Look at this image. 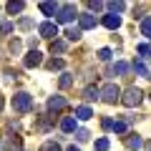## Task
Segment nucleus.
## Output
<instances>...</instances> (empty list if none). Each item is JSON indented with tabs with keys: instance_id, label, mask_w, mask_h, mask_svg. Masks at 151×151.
I'll use <instances>...</instances> for the list:
<instances>
[{
	"instance_id": "1",
	"label": "nucleus",
	"mask_w": 151,
	"mask_h": 151,
	"mask_svg": "<svg viewBox=\"0 0 151 151\" xmlns=\"http://www.w3.org/2000/svg\"><path fill=\"white\" fill-rule=\"evenodd\" d=\"M13 108H15V113H28L33 108V96L25 93V91L15 93V96H13Z\"/></svg>"
},
{
	"instance_id": "2",
	"label": "nucleus",
	"mask_w": 151,
	"mask_h": 151,
	"mask_svg": "<svg viewBox=\"0 0 151 151\" xmlns=\"http://www.w3.org/2000/svg\"><path fill=\"white\" fill-rule=\"evenodd\" d=\"M101 101H106V103L121 101V88L116 86V83H106V86L101 88Z\"/></svg>"
},
{
	"instance_id": "3",
	"label": "nucleus",
	"mask_w": 151,
	"mask_h": 151,
	"mask_svg": "<svg viewBox=\"0 0 151 151\" xmlns=\"http://www.w3.org/2000/svg\"><path fill=\"white\" fill-rule=\"evenodd\" d=\"M121 103H124V106H129V108L139 106V103H141V91H139L136 86H131L129 91H126L124 96H121Z\"/></svg>"
},
{
	"instance_id": "4",
	"label": "nucleus",
	"mask_w": 151,
	"mask_h": 151,
	"mask_svg": "<svg viewBox=\"0 0 151 151\" xmlns=\"http://www.w3.org/2000/svg\"><path fill=\"white\" fill-rule=\"evenodd\" d=\"M76 15H78V13H76V5H73V3H65V5H60L55 20H58V23H70Z\"/></svg>"
},
{
	"instance_id": "5",
	"label": "nucleus",
	"mask_w": 151,
	"mask_h": 151,
	"mask_svg": "<svg viewBox=\"0 0 151 151\" xmlns=\"http://www.w3.org/2000/svg\"><path fill=\"white\" fill-rule=\"evenodd\" d=\"M38 33H40V35L43 38H53L55 40V35H58V25H55V23H40V25H38Z\"/></svg>"
},
{
	"instance_id": "6",
	"label": "nucleus",
	"mask_w": 151,
	"mask_h": 151,
	"mask_svg": "<svg viewBox=\"0 0 151 151\" xmlns=\"http://www.w3.org/2000/svg\"><path fill=\"white\" fill-rule=\"evenodd\" d=\"M96 18L91 15V13H81V15H78V28H81V30H91V28H96Z\"/></svg>"
},
{
	"instance_id": "7",
	"label": "nucleus",
	"mask_w": 151,
	"mask_h": 151,
	"mask_svg": "<svg viewBox=\"0 0 151 151\" xmlns=\"http://www.w3.org/2000/svg\"><path fill=\"white\" fill-rule=\"evenodd\" d=\"M23 63H25V68H35V65L43 63V53H40V50H30V53L25 55V60H23Z\"/></svg>"
},
{
	"instance_id": "8",
	"label": "nucleus",
	"mask_w": 151,
	"mask_h": 151,
	"mask_svg": "<svg viewBox=\"0 0 151 151\" xmlns=\"http://www.w3.org/2000/svg\"><path fill=\"white\" fill-rule=\"evenodd\" d=\"M60 108H65V98H63V96L48 98V111H60Z\"/></svg>"
},
{
	"instance_id": "9",
	"label": "nucleus",
	"mask_w": 151,
	"mask_h": 151,
	"mask_svg": "<svg viewBox=\"0 0 151 151\" xmlns=\"http://www.w3.org/2000/svg\"><path fill=\"white\" fill-rule=\"evenodd\" d=\"M58 10H60L58 3H40V13L43 15H58Z\"/></svg>"
},
{
	"instance_id": "10",
	"label": "nucleus",
	"mask_w": 151,
	"mask_h": 151,
	"mask_svg": "<svg viewBox=\"0 0 151 151\" xmlns=\"http://www.w3.org/2000/svg\"><path fill=\"white\" fill-rule=\"evenodd\" d=\"M103 25H106L108 30H119L121 28V18L119 15H106L103 18Z\"/></svg>"
},
{
	"instance_id": "11",
	"label": "nucleus",
	"mask_w": 151,
	"mask_h": 151,
	"mask_svg": "<svg viewBox=\"0 0 151 151\" xmlns=\"http://www.w3.org/2000/svg\"><path fill=\"white\" fill-rule=\"evenodd\" d=\"M83 98H86V101H96V98H101V88H96V86H88L86 91H83Z\"/></svg>"
},
{
	"instance_id": "12",
	"label": "nucleus",
	"mask_w": 151,
	"mask_h": 151,
	"mask_svg": "<svg viewBox=\"0 0 151 151\" xmlns=\"http://www.w3.org/2000/svg\"><path fill=\"white\" fill-rule=\"evenodd\" d=\"M60 129H63L65 134H73V131H76V119H73V116L63 119V121H60Z\"/></svg>"
},
{
	"instance_id": "13",
	"label": "nucleus",
	"mask_w": 151,
	"mask_h": 151,
	"mask_svg": "<svg viewBox=\"0 0 151 151\" xmlns=\"http://www.w3.org/2000/svg\"><path fill=\"white\" fill-rule=\"evenodd\" d=\"M91 116H93V113H91V108H88V106H78V108H76V119H81V121H88Z\"/></svg>"
},
{
	"instance_id": "14",
	"label": "nucleus",
	"mask_w": 151,
	"mask_h": 151,
	"mask_svg": "<svg viewBox=\"0 0 151 151\" xmlns=\"http://www.w3.org/2000/svg\"><path fill=\"white\" fill-rule=\"evenodd\" d=\"M126 146L136 151V149H141V146H144V141H141L139 136H134V134H131V136H126Z\"/></svg>"
},
{
	"instance_id": "15",
	"label": "nucleus",
	"mask_w": 151,
	"mask_h": 151,
	"mask_svg": "<svg viewBox=\"0 0 151 151\" xmlns=\"http://www.w3.org/2000/svg\"><path fill=\"white\" fill-rule=\"evenodd\" d=\"M141 35L151 38V15H146L144 20H141Z\"/></svg>"
},
{
	"instance_id": "16",
	"label": "nucleus",
	"mask_w": 151,
	"mask_h": 151,
	"mask_svg": "<svg viewBox=\"0 0 151 151\" xmlns=\"http://www.w3.org/2000/svg\"><path fill=\"white\" fill-rule=\"evenodd\" d=\"M65 48H68V45H65V40H58V38H55V40H50V50H53V53H63Z\"/></svg>"
},
{
	"instance_id": "17",
	"label": "nucleus",
	"mask_w": 151,
	"mask_h": 151,
	"mask_svg": "<svg viewBox=\"0 0 151 151\" xmlns=\"http://www.w3.org/2000/svg\"><path fill=\"white\" fill-rule=\"evenodd\" d=\"M134 70H136V73H139V76H144V78H151L149 68H146V65L141 63V60H136V63H134Z\"/></svg>"
},
{
	"instance_id": "18",
	"label": "nucleus",
	"mask_w": 151,
	"mask_h": 151,
	"mask_svg": "<svg viewBox=\"0 0 151 151\" xmlns=\"http://www.w3.org/2000/svg\"><path fill=\"white\" fill-rule=\"evenodd\" d=\"M108 10H111V15H116V13H124L126 10V3H108Z\"/></svg>"
},
{
	"instance_id": "19",
	"label": "nucleus",
	"mask_w": 151,
	"mask_h": 151,
	"mask_svg": "<svg viewBox=\"0 0 151 151\" xmlns=\"http://www.w3.org/2000/svg\"><path fill=\"white\" fill-rule=\"evenodd\" d=\"M23 8H25V3H23V0H18V3H8V13H13V15H15V13H20Z\"/></svg>"
},
{
	"instance_id": "20",
	"label": "nucleus",
	"mask_w": 151,
	"mask_h": 151,
	"mask_svg": "<svg viewBox=\"0 0 151 151\" xmlns=\"http://www.w3.org/2000/svg\"><path fill=\"white\" fill-rule=\"evenodd\" d=\"M81 28H68V30H65V38H68V40H78V38H81Z\"/></svg>"
},
{
	"instance_id": "21",
	"label": "nucleus",
	"mask_w": 151,
	"mask_h": 151,
	"mask_svg": "<svg viewBox=\"0 0 151 151\" xmlns=\"http://www.w3.org/2000/svg\"><path fill=\"white\" fill-rule=\"evenodd\" d=\"M108 146H111V144H108V139H96L93 149H96V151H108Z\"/></svg>"
},
{
	"instance_id": "22",
	"label": "nucleus",
	"mask_w": 151,
	"mask_h": 151,
	"mask_svg": "<svg viewBox=\"0 0 151 151\" xmlns=\"http://www.w3.org/2000/svg\"><path fill=\"white\" fill-rule=\"evenodd\" d=\"M70 83H73V76H70V73H63V76H60V81H58V86H60V88H68Z\"/></svg>"
},
{
	"instance_id": "23",
	"label": "nucleus",
	"mask_w": 151,
	"mask_h": 151,
	"mask_svg": "<svg viewBox=\"0 0 151 151\" xmlns=\"http://www.w3.org/2000/svg\"><path fill=\"white\" fill-rule=\"evenodd\" d=\"M129 68H131L129 63H124V60H119V63H116V68H113V70H116V73H119V76H126V73H129Z\"/></svg>"
},
{
	"instance_id": "24",
	"label": "nucleus",
	"mask_w": 151,
	"mask_h": 151,
	"mask_svg": "<svg viewBox=\"0 0 151 151\" xmlns=\"http://www.w3.org/2000/svg\"><path fill=\"white\" fill-rule=\"evenodd\" d=\"M40 151H60V146L55 144V141H45V144L40 146Z\"/></svg>"
},
{
	"instance_id": "25",
	"label": "nucleus",
	"mask_w": 151,
	"mask_h": 151,
	"mask_svg": "<svg viewBox=\"0 0 151 151\" xmlns=\"http://www.w3.org/2000/svg\"><path fill=\"white\" fill-rule=\"evenodd\" d=\"M126 129H129L126 121H113V131H116V134H126Z\"/></svg>"
},
{
	"instance_id": "26",
	"label": "nucleus",
	"mask_w": 151,
	"mask_h": 151,
	"mask_svg": "<svg viewBox=\"0 0 151 151\" xmlns=\"http://www.w3.org/2000/svg\"><path fill=\"white\" fill-rule=\"evenodd\" d=\"M139 53L144 55V58H151V45H146V43H139Z\"/></svg>"
},
{
	"instance_id": "27",
	"label": "nucleus",
	"mask_w": 151,
	"mask_h": 151,
	"mask_svg": "<svg viewBox=\"0 0 151 151\" xmlns=\"http://www.w3.org/2000/svg\"><path fill=\"white\" fill-rule=\"evenodd\" d=\"M20 48H23V43L18 40V38H15V40H10V50H13V53H20Z\"/></svg>"
},
{
	"instance_id": "28",
	"label": "nucleus",
	"mask_w": 151,
	"mask_h": 151,
	"mask_svg": "<svg viewBox=\"0 0 151 151\" xmlns=\"http://www.w3.org/2000/svg\"><path fill=\"white\" fill-rule=\"evenodd\" d=\"M98 58H101V60H108V58H111V48H101V50H98Z\"/></svg>"
},
{
	"instance_id": "29",
	"label": "nucleus",
	"mask_w": 151,
	"mask_h": 151,
	"mask_svg": "<svg viewBox=\"0 0 151 151\" xmlns=\"http://www.w3.org/2000/svg\"><path fill=\"white\" fill-rule=\"evenodd\" d=\"M76 139H78V141H88V131H86V129L76 131Z\"/></svg>"
},
{
	"instance_id": "30",
	"label": "nucleus",
	"mask_w": 151,
	"mask_h": 151,
	"mask_svg": "<svg viewBox=\"0 0 151 151\" xmlns=\"http://www.w3.org/2000/svg\"><path fill=\"white\" fill-rule=\"evenodd\" d=\"M50 68H53V70H60V68H63V60H60V58H55V60H50Z\"/></svg>"
},
{
	"instance_id": "31",
	"label": "nucleus",
	"mask_w": 151,
	"mask_h": 151,
	"mask_svg": "<svg viewBox=\"0 0 151 151\" xmlns=\"http://www.w3.org/2000/svg\"><path fill=\"white\" fill-rule=\"evenodd\" d=\"M20 28H23V30H28V28H33V20H30V18H23V20H20Z\"/></svg>"
},
{
	"instance_id": "32",
	"label": "nucleus",
	"mask_w": 151,
	"mask_h": 151,
	"mask_svg": "<svg viewBox=\"0 0 151 151\" xmlns=\"http://www.w3.org/2000/svg\"><path fill=\"white\" fill-rule=\"evenodd\" d=\"M88 8H91V10H103V3H93V0H91V3H88Z\"/></svg>"
},
{
	"instance_id": "33",
	"label": "nucleus",
	"mask_w": 151,
	"mask_h": 151,
	"mask_svg": "<svg viewBox=\"0 0 151 151\" xmlns=\"http://www.w3.org/2000/svg\"><path fill=\"white\" fill-rule=\"evenodd\" d=\"M8 146H10V149H18V146H20V139H18V136H15V139H10V141H8Z\"/></svg>"
},
{
	"instance_id": "34",
	"label": "nucleus",
	"mask_w": 151,
	"mask_h": 151,
	"mask_svg": "<svg viewBox=\"0 0 151 151\" xmlns=\"http://www.w3.org/2000/svg\"><path fill=\"white\" fill-rule=\"evenodd\" d=\"M10 30H13L10 23H3V25H0V33H10Z\"/></svg>"
},
{
	"instance_id": "35",
	"label": "nucleus",
	"mask_w": 151,
	"mask_h": 151,
	"mask_svg": "<svg viewBox=\"0 0 151 151\" xmlns=\"http://www.w3.org/2000/svg\"><path fill=\"white\" fill-rule=\"evenodd\" d=\"M103 129H113V121L111 119H103Z\"/></svg>"
},
{
	"instance_id": "36",
	"label": "nucleus",
	"mask_w": 151,
	"mask_h": 151,
	"mask_svg": "<svg viewBox=\"0 0 151 151\" xmlns=\"http://www.w3.org/2000/svg\"><path fill=\"white\" fill-rule=\"evenodd\" d=\"M65 151H78V146H68V149H65Z\"/></svg>"
},
{
	"instance_id": "37",
	"label": "nucleus",
	"mask_w": 151,
	"mask_h": 151,
	"mask_svg": "<svg viewBox=\"0 0 151 151\" xmlns=\"http://www.w3.org/2000/svg\"><path fill=\"white\" fill-rule=\"evenodd\" d=\"M0 111H3V96H0Z\"/></svg>"
}]
</instances>
